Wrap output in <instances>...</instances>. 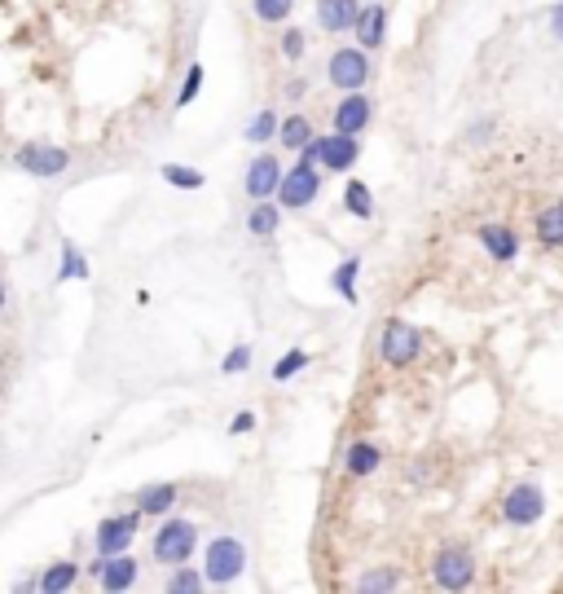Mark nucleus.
I'll return each mask as SVG.
<instances>
[{
	"instance_id": "1",
	"label": "nucleus",
	"mask_w": 563,
	"mask_h": 594,
	"mask_svg": "<svg viewBox=\"0 0 563 594\" xmlns=\"http://www.w3.org/2000/svg\"><path fill=\"white\" fill-rule=\"evenodd\" d=\"M242 572H247V546H242L234 533L212 537L207 550H203V577H207V586H234Z\"/></svg>"
},
{
	"instance_id": "26",
	"label": "nucleus",
	"mask_w": 563,
	"mask_h": 594,
	"mask_svg": "<svg viewBox=\"0 0 563 594\" xmlns=\"http://www.w3.org/2000/svg\"><path fill=\"white\" fill-rule=\"evenodd\" d=\"M344 207L357 220H374V194L366 181H344Z\"/></svg>"
},
{
	"instance_id": "16",
	"label": "nucleus",
	"mask_w": 563,
	"mask_h": 594,
	"mask_svg": "<svg viewBox=\"0 0 563 594\" xmlns=\"http://www.w3.org/2000/svg\"><path fill=\"white\" fill-rule=\"evenodd\" d=\"M533 238H537V247H546V251H563V198H550L546 207H537Z\"/></svg>"
},
{
	"instance_id": "18",
	"label": "nucleus",
	"mask_w": 563,
	"mask_h": 594,
	"mask_svg": "<svg viewBox=\"0 0 563 594\" xmlns=\"http://www.w3.org/2000/svg\"><path fill=\"white\" fill-rule=\"evenodd\" d=\"M379 467H383V449L374 445V440H352V445L344 449V471L352 480H366Z\"/></svg>"
},
{
	"instance_id": "2",
	"label": "nucleus",
	"mask_w": 563,
	"mask_h": 594,
	"mask_svg": "<svg viewBox=\"0 0 563 594\" xmlns=\"http://www.w3.org/2000/svg\"><path fill=\"white\" fill-rule=\"evenodd\" d=\"M432 586L436 590H471L476 586V555L458 542H445L432 555Z\"/></svg>"
},
{
	"instance_id": "14",
	"label": "nucleus",
	"mask_w": 563,
	"mask_h": 594,
	"mask_svg": "<svg viewBox=\"0 0 563 594\" xmlns=\"http://www.w3.org/2000/svg\"><path fill=\"white\" fill-rule=\"evenodd\" d=\"M476 242L484 247V256L498 260V264H511L515 256H520V234H515L511 225H493V220H484V225L476 229Z\"/></svg>"
},
{
	"instance_id": "27",
	"label": "nucleus",
	"mask_w": 563,
	"mask_h": 594,
	"mask_svg": "<svg viewBox=\"0 0 563 594\" xmlns=\"http://www.w3.org/2000/svg\"><path fill=\"white\" fill-rule=\"evenodd\" d=\"M88 282V260H84V251L75 247V242H62V269H58V278L53 282Z\"/></svg>"
},
{
	"instance_id": "36",
	"label": "nucleus",
	"mask_w": 563,
	"mask_h": 594,
	"mask_svg": "<svg viewBox=\"0 0 563 594\" xmlns=\"http://www.w3.org/2000/svg\"><path fill=\"white\" fill-rule=\"evenodd\" d=\"M550 36L563 44V0H559V5H550Z\"/></svg>"
},
{
	"instance_id": "35",
	"label": "nucleus",
	"mask_w": 563,
	"mask_h": 594,
	"mask_svg": "<svg viewBox=\"0 0 563 594\" xmlns=\"http://www.w3.org/2000/svg\"><path fill=\"white\" fill-rule=\"evenodd\" d=\"M251 427H256V414L242 410V414H234V423H229V436H247Z\"/></svg>"
},
{
	"instance_id": "8",
	"label": "nucleus",
	"mask_w": 563,
	"mask_h": 594,
	"mask_svg": "<svg viewBox=\"0 0 563 594\" xmlns=\"http://www.w3.org/2000/svg\"><path fill=\"white\" fill-rule=\"evenodd\" d=\"M546 515V493H542V484H511L506 489V498H502V520L511 524V528H533L537 520Z\"/></svg>"
},
{
	"instance_id": "7",
	"label": "nucleus",
	"mask_w": 563,
	"mask_h": 594,
	"mask_svg": "<svg viewBox=\"0 0 563 594\" xmlns=\"http://www.w3.org/2000/svg\"><path fill=\"white\" fill-rule=\"evenodd\" d=\"M370 75H374V66H370V53L361 49H335L330 53V62H326V80L339 88V93H357V88H366L370 84Z\"/></svg>"
},
{
	"instance_id": "34",
	"label": "nucleus",
	"mask_w": 563,
	"mask_h": 594,
	"mask_svg": "<svg viewBox=\"0 0 563 594\" xmlns=\"http://www.w3.org/2000/svg\"><path fill=\"white\" fill-rule=\"evenodd\" d=\"M198 88H203V66L190 62V71H185V84H181V93H176V106H190L194 97H198Z\"/></svg>"
},
{
	"instance_id": "9",
	"label": "nucleus",
	"mask_w": 563,
	"mask_h": 594,
	"mask_svg": "<svg viewBox=\"0 0 563 594\" xmlns=\"http://www.w3.org/2000/svg\"><path fill=\"white\" fill-rule=\"evenodd\" d=\"M88 572H93L97 586L110 590V594L137 586V559H132L128 550H124V555H97L93 564H88Z\"/></svg>"
},
{
	"instance_id": "29",
	"label": "nucleus",
	"mask_w": 563,
	"mask_h": 594,
	"mask_svg": "<svg viewBox=\"0 0 563 594\" xmlns=\"http://www.w3.org/2000/svg\"><path fill=\"white\" fill-rule=\"evenodd\" d=\"M251 14L260 22H269V27H282L295 14V0H251Z\"/></svg>"
},
{
	"instance_id": "32",
	"label": "nucleus",
	"mask_w": 563,
	"mask_h": 594,
	"mask_svg": "<svg viewBox=\"0 0 563 594\" xmlns=\"http://www.w3.org/2000/svg\"><path fill=\"white\" fill-rule=\"evenodd\" d=\"M304 49H308V36H304V31H300V27H286V31H282V58H286V62H300Z\"/></svg>"
},
{
	"instance_id": "6",
	"label": "nucleus",
	"mask_w": 563,
	"mask_h": 594,
	"mask_svg": "<svg viewBox=\"0 0 563 594\" xmlns=\"http://www.w3.org/2000/svg\"><path fill=\"white\" fill-rule=\"evenodd\" d=\"M154 559L163 568H176V564H190L194 550H198V524L194 520H163L159 533H154Z\"/></svg>"
},
{
	"instance_id": "28",
	"label": "nucleus",
	"mask_w": 563,
	"mask_h": 594,
	"mask_svg": "<svg viewBox=\"0 0 563 594\" xmlns=\"http://www.w3.org/2000/svg\"><path fill=\"white\" fill-rule=\"evenodd\" d=\"M159 176L172 185V190H203V172H198V168H185V163H163Z\"/></svg>"
},
{
	"instance_id": "11",
	"label": "nucleus",
	"mask_w": 563,
	"mask_h": 594,
	"mask_svg": "<svg viewBox=\"0 0 563 594\" xmlns=\"http://www.w3.org/2000/svg\"><path fill=\"white\" fill-rule=\"evenodd\" d=\"M278 181H282V159H278V154H256V159L247 163L242 190H247L251 203H260V198H273V194H278Z\"/></svg>"
},
{
	"instance_id": "21",
	"label": "nucleus",
	"mask_w": 563,
	"mask_h": 594,
	"mask_svg": "<svg viewBox=\"0 0 563 594\" xmlns=\"http://www.w3.org/2000/svg\"><path fill=\"white\" fill-rule=\"evenodd\" d=\"M176 498H181V489H176V484H146V489L137 493V511L141 515H168L172 506H176Z\"/></svg>"
},
{
	"instance_id": "31",
	"label": "nucleus",
	"mask_w": 563,
	"mask_h": 594,
	"mask_svg": "<svg viewBox=\"0 0 563 594\" xmlns=\"http://www.w3.org/2000/svg\"><path fill=\"white\" fill-rule=\"evenodd\" d=\"M308 361H313V357H308L304 348H291V352H286V357H278V361H273V383H286V379H295V374H300V370L308 366Z\"/></svg>"
},
{
	"instance_id": "5",
	"label": "nucleus",
	"mask_w": 563,
	"mask_h": 594,
	"mask_svg": "<svg viewBox=\"0 0 563 594\" xmlns=\"http://www.w3.org/2000/svg\"><path fill=\"white\" fill-rule=\"evenodd\" d=\"M300 159L317 163L322 172H352L361 159V141L348 137V132H326V137H313L300 150Z\"/></svg>"
},
{
	"instance_id": "17",
	"label": "nucleus",
	"mask_w": 563,
	"mask_h": 594,
	"mask_svg": "<svg viewBox=\"0 0 563 594\" xmlns=\"http://www.w3.org/2000/svg\"><path fill=\"white\" fill-rule=\"evenodd\" d=\"M361 14V0H317V27L326 36H344Z\"/></svg>"
},
{
	"instance_id": "20",
	"label": "nucleus",
	"mask_w": 563,
	"mask_h": 594,
	"mask_svg": "<svg viewBox=\"0 0 563 594\" xmlns=\"http://www.w3.org/2000/svg\"><path fill=\"white\" fill-rule=\"evenodd\" d=\"M278 229H282V207H278V198H260V203L247 212V234L273 238Z\"/></svg>"
},
{
	"instance_id": "39",
	"label": "nucleus",
	"mask_w": 563,
	"mask_h": 594,
	"mask_svg": "<svg viewBox=\"0 0 563 594\" xmlns=\"http://www.w3.org/2000/svg\"><path fill=\"white\" fill-rule=\"evenodd\" d=\"M5 300H9V291H5V278H0V308H5Z\"/></svg>"
},
{
	"instance_id": "4",
	"label": "nucleus",
	"mask_w": 563,
	"mask_h": 594,
	"mask_svg": "<svg viewBox=\"0 0 563 594\" xmlns=\"http://www.w3.org/2000/svg\"><path fill=\"white\" fill-rule=\"evenodd\" d=\"M418 357H423V335H418V326L392 317V322L379 330V361L388 370H410Z\"/></svg>"
},
{
	"instance_id": "13",
	"label": "nucleus",
	"mask_w": 563,
	"mask_h": 594,
	"mask_svg": "<svg viewBox=\"0 0 563 594\" xmlns=\"http://www.w3.org/2000/svg\"><path fill=\"white\" fill-rule=\"evenodd\" d=\"M330 119H335V132L361 137V132L370 128V119H374V106H370V97L357 88V93H344V97H339V102H335V115H330Z\"/></svg>"
},
{
	"instance_id": "25",
	"label": "nucleus",
	"mask_w": 563,
	"mask_h": 594,
	"mask_svg": "<svg viewBox=\"0 0 563 594\" xmlns=\"http://www.w3.org/2000/svg\"><path fill=\"white\" fill-rule=\"evenodd\" d=\"M278 110H256V119H251L247 128H242V137L251 141V146H269V141H278Z\"/></svg>"
},
{
	"instance_id": "12",
	"label": "nucleus",
	"mask_w": 563,
	"mask_h": 594,
	"mask_svg": "<svg viewBox=\"0 0 563 594\" xmlns=\"http://www.w3.org/2000/svg\"><path fill=\"white\" fill-rule=\"evenodd\" d=\"M14 163L27 176H40V181H49V176H58L71 168V154H66L62 146H22L14 154Z\"/></svg>"
},
{
	"instance_id": "24",
	"label": "nucleus",
	"mask_w": 563,
	"mask_h": 594,
	"mask_svg": "<svg viewBox=\"0 0 563 594\" xmlns=\"http://www.w3.org/2000/svg\"><path fill=\"white\" fill-rule=\"evenodd\" d=\"M75 581H80V564H71V559H62V564L40 572V590L44 594H62V590H71Z\"/></svg>"
},
{
	"instance_id": "23",
	"label": "nucleus",
	"mask_w": 563,
	"mask_h": 594,
	"mask_svg": "<svg viewBox=\"0 0 563 594\" xmlns=\"http://www.w3.org/2000/svg\"><path fill=\"white\" fill-rule=\"evenodd\" d=\"M361 594H383V590H396L401 586V568H392V564H379V568H366L357 581H352Z\"/></svg>"
},
{
	"instance_id": "15",
	"label": "nucleus",
	"mask_w": 563,
	"mask_h": 594,
	"mask_svg": "<svg viewBox=\"0 0 563 594\" xmlns=\"http://www.w3.org/2000/svg\"><path fill=\"white\" fill-rule=\"evenodd\" d=\"M352 40L361 44V49H379V44H388V9L383 5H361L357 22H352Z\"/></svg>"
},
{
	"instance_id": "19",
	"label": "nucleus",
	"mask_w": 563,
	"mask_h": 594,
	"mask_svg": "<svg viewBox=\"0 0 563 594\" xmlns=\"http://www.w3.org/2000/svg\"><path fill=\"white\" fill-rule=\"evenodd\" d=\"M313 137H317L313 119H308V115H300V110H295V115H286L282 124H278V146H282V150H295V154H300V150H304Z\"/></svg>"
},
{
	"instance_id": "38",
	"label": "nucleus",
	"mask_w": 563,
	"mask_h": 594,
	"mask_svg": "<svg viewBox=\"0 0 563 594\" xmlns=\"http://www.w3.org/2000/svg\"><path fill=\"white\" fill-rule=\"evenodd\" d=\"M286 97H304V80H291V84H286Z\"/></svg>"
},
{
	"instance_id": "33",
	"label": "nucleus",
	"mask_w": 563,
	"mask_h": 594,
	"mask_svg": "<svg viewBox=\"0 0 563 594\" xmlns=\"http://www.w3.org/2000/svg\"><path fill=\"white\" fill-rule=\"evenodd\" d=\"M242 370H251V344H234L220 361V374H242Z\"/></svg>"
},
{
	"instance_id": "3",
	"label": "nucleus",
	"mask_w": 563,
	"mask_h": 594,
	"mask_svg": "<svg viewBox=\"0 0 563 594\" xmlns=\"http://www.w3.org/2000/svg\"><path fill=\"white\" fill-rule=\"evenodd\" d=\"M317 194H322V168L308 159H295L291 168H282V181H278V207L282 212H300V207L317 203Z\"/></svg>"
},
{
	"instance_id": "30",
	"label": "nucleus",
	"mask_w": 563,
	"mask_h": 594,
	"mask_svg": "<svg viewBox=\"0 0 563 594\" xmlns=\"http://www.w3.org/2000/svg\"><path fill=\"white\" fill-rule=\"evenodd\" d=\"M203 586H207V577H203V572H194V568L176 564V568H172V577H168V586H163V590H168V594H198Z\"/></svg>"
},
{
	"instance_id": "10",
	"label": "nucleus",
	"mask_w": 563,
	"mask_h": 594,
	"mask_svg": "<svg viewBox=\"0 0 563 594\" xmlns=\"http://www.w3.org/2000/svg\"><path fill=\"white\" fill-rule=\"evenodd\" d=\"M141 528V511H128V515H110V520L97 524V555H124L132 546V537H137Z\"/></svg>"
},
{
	"instance_id": "22",
	"label": "nucleus",
	"mask_w": 563,
	"mask_h": 594,
	"mask_svg": "<svg viewBox=\"0 0 563 594\" xmlns=\"http://www.w3.org/2000/svg\"><path fill=\"white\" fill-rule=\"evenodd\" d=\"M357 278H361V256H344L330 273V286L344 304H357Z\"/></svg>"
},
{
	"instance_id": "37",
	"label": "nucleus",
	"mask_w": 563,
	"mask_h": 594,
	"mask_svg": "<svg viewBox=\"0 0 563 594\" xmlns=\"http://www.w3.org/2000/svg\"><path fill=\"white\" fill-rule=\"evenodd\" d=\"M489 132H493V124H489V119H484V124H476V128H471V141H484V137H489Z\"/></svg>"
}]
</instances>
